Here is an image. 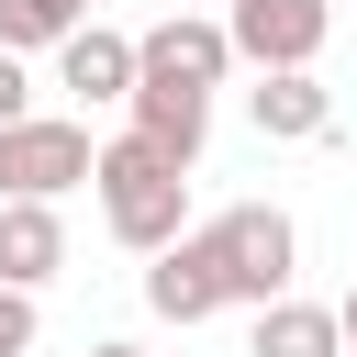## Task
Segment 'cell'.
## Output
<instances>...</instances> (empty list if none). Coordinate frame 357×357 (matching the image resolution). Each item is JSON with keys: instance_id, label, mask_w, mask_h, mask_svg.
<instances>
[{"instance_id": "obj_10", "label": "cell", "mask_w": 357, "mask_h": 357, "mask_svg": "<svg viewBox=\"0 0 357 357\" xmlns=\"http://www.w3.org/2000/svg\"><path fill=\"white\" fill-rule=\"evenodd\" d=\"M67 268V212L56 201H0V290H45Z\"/></svg>"}, {"instance_id": "obj_5", "label": "cell", "mask_w": 357, "mask_h": 357, "mask_svg": "<svg viewBox=\"0 0 357 357\" xmlns=\"http://www.w3.org/2000/svg\"><path fill=\"white\" fill-rule=\"evenodd\" d=\"M134 67L145 78H178V89H223L234 78V45H223L212 11H167L156 33H134Z\"/></svg>"}, {"instance_id": "obj_6", "label": "cell", "mask_w": 357, "mask_h": 357, "mask_svg": "<svg viewBox=\"0 0 357 357\" xmlns=\"http://www.w3.org/2000/svg\"><path fill=\"white\" fill-rule=\"evenodd\" d=\"M123 112H134V134H145L167 167H201V145H212V89H178V78H145V67H134Z\"/></svg>"}, {"instance_id": "obj_12", "label": "cell", "mask_w": 357, "mask_h": 357, "mask_svg": "<svg viewBox=\"0 0 357 357\" xmlns=\"http://www.w3.org/2000/svg\"><path fill=\"white\" fill-rule=\"evenodd\" d=\"M89 22V0H0V56H56Z\"/></svg>"}, {"instance_id": "obj_13", "label": "cell", "mask_w": 357, "mask_h": 357, "mask_svg": "<svg viewBox=\"0 0 357 357\" xmlns=\"http://www.w3.org/2000/svg\"><path fill=\"white\" fill-rule=\"evenodd\" d=\"M33 335H45L33 290H0V357H33Z\"/></svg>"}, {"instance_id": "obj_17", "label": "cell", "mask_w": 357, "mask_h": 357, "mask_svg": "<svg viewBox=\"0 0 357 357\" xmlns=\"http://www.w3.org/2000/svg\"><path fill=\"white\" fill-rule=\"evenodd\" d=\"M178 11H223V0H178Z\"/></svg>"}, {"instance_id": "obj_2", "label": "cell", "mask_w": 357, "mask_h": 357, "mask_svg": "<svg viewBox=\"0 0 357 357\" xmlns=\"http://www.w3.org/2000/svg\"><path fill=\"white\" fill-rule=\"evenodd\" d=\"M201 245H212L223 312L279 301V290H290V268H301V223H290L279 201H234V212H212V223H201Z\"/></svg>"}, {"instance_id": "obj_11", "label": "cell", "mask_w": 357, "mask_h": 357, "mask_svg": "<svg viewBox=\"0 0 357 357\" xmlns=\"http://www.w3.org/2000/svg\"><path fill=\"white\" fill-rule=\"evenodd\" d=\"M257 357H346L335 346V301H301V290L257 301Z\"/></svg>"}, {"instance_id": "obj_1", "label": "cell", "mask_w": 357, "mask_h": 357, "mask_svg": "<svg viewBox=\"0 0 357 357\" xmlns=\"http://www.w3.org/2000/svg\"><path fill=\"white\" fill-rule=\"evenodd\" d=\"M89 201H100V223H112L123 257H156V245L190 234V167H167L145 134L89 145Z\"/></svg>"}, {"instance_id": "obj_9", "label": "cell", "mask_w": 357, "mask_h": 357, "mask_svg": "<svg viewBox=\"0 0 357 357\" xmlns=\"http://www.w3.org/2000/svg\"><path fill=\"white\" fill-rule=\"evenodd\" d=\"M145 312L156 324H212L223 312V279H212V245L201 234H178V245L145 257Z\"/></svg>"}, {"instance_id": "obj_4", "label": "cell", "mask_w": 357, "mask_h": 357, "mask_svg": "<svg viewBox=\"0 0 357 357\" xmlns=\"http://www.w3.org/2000/svg\"><path fill=\"white\" fill-rule=\"evenodd\" d=\"M223 22V45H234V67H312L324 56V33H335V0H223L212 11Z\"/></svg>"}, {"instance_id": "obj_7", "label": "cell", "mask_w": 357, "mask_h": 357, "mask_svg": "<svg viewBox=\"0 0 357 357\" xmlns=\"http://www.w3.org/2000/svg\"><path fill=\"white\" fill-rule=\"evenodd\" d=\"M56 89H67L78 112H112V100L134 89V33H112V22L89 11V22L56 45Z\"/></svg>"}, {"instance_id": "obj_14", "label": "cell", "mask_w": 357, "mask_h": 357, "mask_svg": "<svg viewBox=\"0 0 357 357\" xmlns=\"http://www.w3.org/2000/svg\"><path fill=\"white\" fill-rule=\"evenodd\" d=\"M33 112V56H0V123Z\"/></svg>"}, {"instance_id": "obj_8", "label": "cell", "mask_w": 357, "mask_h": 357, "mask_svg": "<svg viewBox=\"0 0 357 357\" xmlns=\"http://www.w3.org/2000/svg\"><path fill=\"white\" fill-rule=\"evenodd\" d=\"M245 123H257L268 145H324V134H335V89H324L312 67H268V78L245 89Z\"/></svg>"}, {"instance_id": "obj_15", "label": "cell", "mask_w": 357, "mask_h": 357, "mask_svg": "<svg viewBox=\"0 0 357 357\" xmlns=\"http://www.w3.org/2000/svg\"><path fill=\"white\" fill-rule=\"evenodd\" d=\"M335 346H357V290H346V301H335Z\"/></svg>"}, {"instance_id": "obj_3", "label": "cell", "mask_w": 357, "mask_h": 357, "mask_svg": "<svg viewBox=\"0 0 357 357\" xmlns=\"http://www.w3.org/2000/svg\"><path fill=\"white\" fill-rule=\"evenodd\" d=\"M67 190H89V123L78 112L0 123V201H67Z\"/></svg>"}, {"instance_id": "obj_16", "label": "cell", "mask_w": 357, "mask_h": 357, "mask_svg": "<svg viewBox=\"0 0 357 357\" xmlns=\"http://www.w3.org/2000/svg\"><path fill=\"white\" fill-rule=\"evenodd\" d=\"M89 357H145V346H134V335H100V346H89Z\"/></svg>"}]
</instances>
